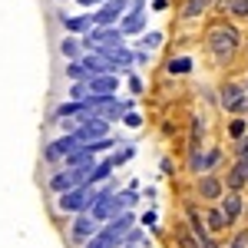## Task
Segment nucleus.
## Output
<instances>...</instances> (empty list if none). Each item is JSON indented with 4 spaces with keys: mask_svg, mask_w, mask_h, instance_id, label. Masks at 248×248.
<instances>
[{
    "mask_svg": "<svg viewBox=\"0 0 248 248\" xmlns=\"http://www.w3.org/2000/svg\"><path fill=\"white\" fill-rule=\"evenodd\" d=\"M90 202H93V189H86V186H77V189L63 192L60 195V212H70V215H83V212H90Z\"/></svg>",
    "mask_w": 248,
    "mask_h": 248,
    "instance_id": "f03ea898",
    "label": "nucleus"
},
{
    "mask_svg": "<svg viewBox=\"0 0 248 248\" xmlns=\"http://www.w3.org/2000/svg\"><path fill=\"white\" fill-rule=\"evenodd\" d=\"M209 50L218 60H229L235 50H238V30L235 27H215L209 33Z\"/></svg>",
    "mask_w": 248,
    "mask_h": 248,
    "instance_id": "f257e3e1",
    "label": "nucleus"
},
{
    "mask_svg": "<svg viewBox=\"0 0 248 248\" xmlns=\"http://www.w3.org/2000/svg\"><path fill=\"white\" fill-rule=\"evenodd\" d=\"M229 248H248V232H238V235L229 242Z\"/></svg>",
    "mask_w": 248,
    "mask_h": 248,
    "instance_id": "7c9ffc66",
    "label": "nucleus"
},
{
    "mask_svg": "<svg viewBox=\"0 0 248 248\" xmlns=\"http://www.w3.org/2000/svg\"><path fill=\"white\" fill-rule=\"evenodd\" d=\"M77 149H79V142H77V136H73V133L60 136L57 142L46 146V162H60V159H66L70 153H77Z\"/></svg>",
    "mask_w": 248,
    "mask_h": 248,
    "instance_id": "0eeeda50",
    "label": "nucleus"
},
{
    "mask_svg": "<svg viewBox=\"0 0 248 248\" xmlns=\"http://www.w3.org/2000/svg\"><path fill=\"white\" fill-rule=\"evenodd\" d=\"M218 159H222V153L218 149H212L209 155H192V172H209V169H215L218 166Z\"/></svg>",
    "mask_w": 248,
    "mask_h": 248,
    "instance_id": "dca6fc26",
    "label": "nucleus"
},
{
    "mask_svg": "<svg viewBox=\"0 0 248 248\" xmlns=\"http://www.w3.org/2000/svg\"><path fill=\"white\" fill-rule=\"evenodd\" d=\"M60 53L70 60V63H77V60H79V43H77L73 37H66L63 43H60Z\"/></svg>",
    "mask_w": 248,
    "mask_h": 248,
    "instance_id": "6ab92c4d",
    "label": "nucleus"
},
{
    "mask_svg": "<svg viewBox=\"0 0 248 248\" xmlns=\"http://www.w3.org/2000/svg\"><path fill=\"white\" fill-rule=\"evenodd\" d=\"M79 182H77V175L70 169H63V172H57L53 179H50V189L57 192V195H63V192H70V189H77Z\"/></svg>",
    "mask_w": 248,
    "mask_h": 248,
    "instance_id": "ddd939ff",
    "label": "nucleus"
},
{
    "mask_svg": "<svg viewBox=\"0 0 248 248\" xmlns=\"http://www.w3.org/2000/svg\"><path fill=\"white\" fill-rule=\"evenodd\" d=\"M79 63H83V70H86L90 77H103V73H113V70H116L113 63H106V60L99 57V53H90V57H79Z\"/></svg>",
    "mask_w": 248,
    "mask_h": 248,
    "instance_id": "9d476101",
    "label": "nucleus"
},
{
    "mask_svg": "<svg viewBox=\"0 0 248 248\" xmlns=\"http://www.w3.org/2000/svg\"><path fill=\"white\" fill-rule=\"evenodd\" d=\"M222 215H225V222H238V215H242V195L238 192H229V195H222Z\"/></svg>",
    "mask_w": 248,
    "mask_h": 248,
    "instance_id": "9b49d317",
    "label": "nucleus"
},
{
    "mask_svg": "<svg viewBox=\"0 0 248 248\" xmlns=\"http://www.w3.org/2000/svg\"><path fill=\"white\" fill-rule=\"evenodd\" d=\"M86 96H90V90H86V83H73V90H70V99H73V103H83Z\"/></svg>",
    "mask_w": 248,
    "mask_h": 248,
    "instance_id": "393cba45",
    "label": "nucleus"
},
{
    "mask_svg": "<svg viewBox=\"0 0 248 248\" xmlns=\"http://www.w3.org/2000/svg\"><path fill=\"white\" fill-rule=\"evenodd\" d=\"M199 248H218V242L215 238H205V242H199Z\"/></svg>",
    "mask_w": 248,
    "mask_h": 248,
    "instance_id": "c9c22d12",
    "label": "nucleus"
},
{
    "mask_svg": "<svg viewBox=\"0 0 248 248\" xmlns=\"http://www.w3.org/2000/svg\"><path fill=\"white\" fill-rule=\"evenodd\" d=\"M119 245H123V235H119V232H113L109 225H99V232H96V235L83 248H119Z\"/></svg>",
    "mask_w": 248,
    "mask_h": 248,
    "instance_id": "1a4fd4ad",
    "label": "nucleus"
},
{
    "mask_svg": "<svg viewBox=\"0 0 248 248\" xmlns=\"http://www.w3.org/2000/svg\"><path fill=\"white\" fill-rule=\"evenodd\" d=\"M119 248H129V245H119Z\"/></svg>",
    "mask_w": 248,
    "mask_h": 248,
    "instance_id": "4c0bfd02",
    "label": "nucleus"
},
{
    "mask_svg": "<svg viewBox=\"0 0 248 248\" xmlns=\"http://www.w3.org/2000/svg\"><path fill=\"white\" fill-rule=\"evenodd\" d=\"M116 86H119L116 73H103V77H90V79H86V90H90V96H113Z\"/></svg>",
    "mask_w": 248,
    "mask_h": 248,
    "instance_id": "6e6552de",
    "label": "nucleus"
},
{
    "mask_svg": "<svg viewBox=\"0 0 248 248\" xmlns=\"http://www.w3.org/2000/svg\"><path fill=\"white\" fill-rule=\"evenodd\" d=\"M86 46L90 50H113V46H123V33L119 27H93L86 33Z\"/></svg>",
    "mask_w": 248,
    "mask_h": 248,
    "instance_id": "7ed1b4c3",
    "label": "nucleus"
},
{
    "mask_svg": "<svg viewBox=\"0 0 248 248\" xmlns=\"http://www.w3.org/2000/svg\"><path fill=\"white\" fill-rule=\"evenodd\" d=\"M66 77L70 79H77V83H86V79H90V73H86V70H83V63H70V66H66Z\"/></svg>",
    "mask_w": 248,
    "mask_h": 248,
    "instance_id": "4be33fe9",
    "label": "nucleus"
},
{
    "mask_svg": "<svg viewBox=\"0 0 248 248\" xmlns=\"http://www.w3.org/2000/svg\"><path fill=\"white\" fill-rule=\"evenodd\" d=\"M222 106H225L229 113H248V90L238 86V83H229V86L222 90Z\"/></svg>",
    "mask_w": 248,
    "mask_h": 248,
    "instance_id": "20e7f679",
    "label": "nucleus"
},
{
    "mask_svg": "<svg viewBox=\"0 0 248 248\" xmlns=\"http://www.w3.org/2000/svg\"><path fill=\"white\" fill-rule=\"evenodd\" d=\"M142 27H146V14H142V10H133L129 17H123V23H119V33H123V37H126V33H139Z\"/></svg>",
    "mask_w": 248,
    "mask_h": 248,
    "instance_id": "2eb2a0df",
    "label": "nucleus"
},
{
    "mask_svg": "<svg viewBox=\"0 0 248 248\" xmlns=\"http://www.w3.org/2000/svg\"><path fill=\"white\" fill-rule=\"evenodd\" d=\"M83 7H93V3H103V0H79Z\"/></svg>",
    "mask_w": 248,
    "mask_h": 248,
    "instance_id": "e433bc0d",
    "label": "nucleus"
},
{
    "mask_svg": "<svg viewBox=\"0 0 248 248\" xmlns=\"http://www.w3.org/2000/svg\"><path fill=\"white\" fill-rule=\"evenodd\" d=\"M205 7H209V0H189V3L182 7V17H199Z\"/></svg>",
    "mask_w": 248,
    "mask_h": 248,
    "instance_id": "412c9836",
    "label": "nucleus"
},
{
    "mask_svg": "<svg viewBox=\"0 0 248 248\" xmlns=\"http://www.w3.org/2000/svg\"><path fill=\"white\" fill-rule=\"evenodd\" d=\"M129 159H133V149H119V153L116 155H109V166H123V162H129Z\"/></svg>",
    "mask_w": 248,
    "mask_h": 248,
    "instance_id": "bb28decb",
    "label": "nucleus"
},
{
    "mask_svg": "<svg viewBox=\"0 0 248 248\" xmlns=\"http://www.w3.org/2000/svg\"><path fill=\"white\" fill-rule=\"evenodd\" d=\"M83 113V103H63V106H57V119H66V116H79Z\"/></svg>",
    "mask_w": 248,
    "mask_h": 248,
    "instance_id": "aec40b11",
    "label": "nucleus"
},
{
    "mask_svg": "<svg viewBox=\"0 0 248 248\" xmlns=\"http://www.w3.org/2000/svg\"><path fill=\"white\" fill-rule=\"evenodd\" d=\"M126 3H129V0H106V3L93 14V23H96V27H113L116 20L123 17Z\"/></svg>",
    "mask_w": 248,
    "mask_h": 248,
    "instance_id": "39448f33",
    "label": "nucleus"
},
{
    "mask_svg": "<svg viewBox=\"0 0 248 248\" xmlns=\"http://www.w3.org/2000/svg\"><path fill=\"white\" fill-rule=\"evenodd\" d=\"M113 175V166H109V159H103V162H96L93 169H90V175H86V189H93L96 182H106Z\"/></svg>",
    "mask_w": 248,
    "mask_h": 248,
    "instance_id": "4468645a",
    "label": "nucleus"
},
{
    "mask_svg": "<svg viewBox=\"0 0 248 248\" xmlns=\"http://www.w3.org/2000/svg\"><path fill=\"white\" fill-rule=\"evenodd\" d=\"M229 7H232V14H238V17H245V14H248V0H232Z\"/></svg>",
    "mask_w": 248,
    "mask_h": 248,
    "instance_id": "c756f323",
    "label": "nucleus"
},
{
    "mask_svg": "<svg viewBox=\"0 0 248 248\" xmlns=\"http://www.w3.org/2000/svg\"><path fill=\"white\" fill-rule=\"evenodd\" d=\"M199 195H202L205 202L222 199V182H218L215 175H202V179H199Z\"/></svg>",
    "mask_w": 248,
    "mask_h": 248,
    "instance_id": "f8f14e48",
    "label": "nucleus"
},
{
    "mask_svg": "<svg viewBox=\"0 0 248 248\" xmlns=\"http://www.w3.org/2000/svg\"><path fill=\"white\" fill-rule=\"evenodd\" d=\"M242 186H245V179H242V172H238V169H232V172H229V192H238Z\"/></svg>",
    "mask_w": 248,
    "mask_h": 248,
    "instance_id": "cd10ccee",
    "label": "nucleus"
},
{
    "mask_svg": "<svg viewBox=\"0 0 248 248\" xmlns=\"http://www.w3.org/2000/svg\"><path fill=\"white\" fill-rule=\"evenodd\" d=\"M126 123H129V126H139L142 119H139V116H136V113H126Z\"/></svg>",
    "mask_w": 248,
    "mask_h": 248,
    "instance_id": "f704fd0d",
    "label": "nucleus"
},
{
    "mask_svg": "<svg viewBox=\"0 0 248 248\" xmlns=\"http://www.w3.org/2000/svg\"><path fill=\"white\" fill-rule=\"evenodd\" d=\"M235 169L242 172V179L248 182V159H238V162H235Z\"/></svg>",
    "mask_w": 248,
    "mask_h": 248,
    "instance_id": "72a5a7b5",
    "label": "nucleus"
},
{
    "mask_svg": "<svg viewBox=\"0 0 248 248\" xmlns=\"http://www.w3.org/2000/svg\"><path fill=\"white\" fill-rule=\"evenodd\" d=\"M232 136H235V139H242V136H245V123H242V119H235V123H232Z\"/></svg>",
    "mask_w": 248,
    "mask_h": 248,
    "instance_id": "473e14b6",
    "label": "nucleus"
},
{
    "mask_svg": "<svg viewBox=\"0 0 248 248\" xmlns=\"http://www.w3.org/2000/svg\"><path fill=\"white\" fill-rule=\"evenodd\" d=\"M119 202H123V209L129 212V209L136 205V202H139V195H136L133 189H126V192H119Z\"/></svg>",
    "mask_w": 248,
    "mask_h": 248,
    "instance_id": "a878e982",
    "label": "nucleus"
},
{
    "mask_svg": "<svg viewBox=\"0 0 248 248\" xmlns=\"http://www.w3.org/2000/svg\"><path fill=\"white\" fill-rule=\"evenodd\" d=\"M179 245H182V248H199V238H195L186 225H179Z\"/></svg>",
    "mask_w": 248,
    "mask_h": 248,
    "instance_id": "5701e85b",
    "label": "nucleus"
},
{
    "mask_svg": "<svg viewBox=\"0 0 248 248\" xmlns=\"http://www.w3.org/2000/svg\"><path fill=\"white\" fill-rule=\"evenodd\" d=\"M96 232H99V225H96L93 218H90V215L83 212V215H77V218H73V229H70V238H73L77 245H86V242L93 238Z\"/></svg>",
    "mask_w": 248,
    "mask_h": 248,
    "instance_id": "423d86ee",
    "label": "nucleus"
},
{
    "mask_svg": "<svg viewBox=\"0 0 248 248\" xmlns=\"http://www.w3.org/2000/svg\"><path fill=\"white\" fill-rule=\"evenodd\" d=\"M63 27L70 30V33H90L93 30V17H63Z\"/></svg>",
    "mask_w": 248,
    "mask_h": 248,
    "instance_id": "f3484780",
    "label": "nucleus"
},
{
    "mask_svg": "<svg viewBox=\"0 0 248 248\" xmlns=\"http://www.w3.org/2000/svg\"><path fill=\"white\" fill-rule=\"evenodd\" d=\"M235 153H238V159H248V136H242V139H238Z\"/></svg>",
    "mask_w": 248,
    "mask_h": 248,
    "instance_id": "2f4dec72",
    "label": "nucleus"
},
{
    "mask_svg": "<svg viewBox=\"0 0 248 248\" xmlns=\"http://www.w3.org/2000/svg\"><path fill=\"white\" fill-rule=\"evenodd\" d=\"M159 43H162V33H146V37H142V46H146V50H155V46H159Z\"/></svg>",
    "mask_w": 248,
    "mask_h": 248,
    "instance_id": "c85d7f7f",
    "label": "nucleus"
},
{
    "mask_svg": "<svg viewBox=\"0 0 248 248\" xmlns=\"http://www.w3.org/2000/svg\"><path fill=\"white\" fill-rule=\"evenodd\" d=\"M192 70V60L189 57H179V60H172L169 63V73H189Z\"/></svg>",
    "mask_w": 248,
    "mask_h": 248,
    "instance_id": "b1692460",
    "label": "nucleus"
},
{
    "mask_svg": "<svg viewBox=\"0 0 248 248\" xmlns=\"http://www.w3.org/2000/svg\"><path fill=\"white\" fill-rule=\"evenodd\" d=\"M205 229L209 232H222V229H229V222H225V215L218 209H212V212H205Z\"/></svg>",
    "mask_w": 248,
    "mask_h": 248,
    "instance_id": "a211bd4d",
    "label": "nucleus"
}]
</instances>
